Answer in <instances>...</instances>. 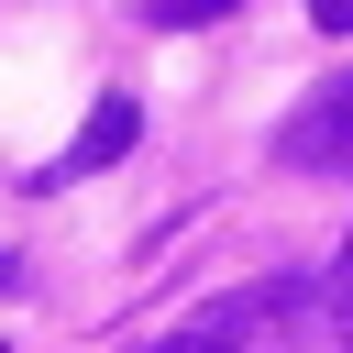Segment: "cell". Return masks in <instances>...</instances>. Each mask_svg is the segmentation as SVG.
Returning a JSON list of instances; mask_svg holds the SVG:
<instances>
[{
  "label": "cell",
  "instance_id": "obj_4",
  "mask_svg": "<svg viewBox=\"0 0 353 353\" xmlns=\"http://www.w3.org/2000/svg\"><path fill=\"white\" fill-rule=\"evenodd\" d=\"M309 22L320 33H353V0H309Z\"/></svg>",
  "mask_w": 353,
  "mask_h": 353
},
{
  "label": "cell",
  "instance_id": "obj_5",
  "mask_svg": "<svg viewBox=\"0 0 353 353\" xmlns=\"http://www.w3.org/2000/svg\"><path fill=\"white\" fill-rule=\"evenodd\" d=\"M11 287H22V265H11V254H0V298H11Z\"/></svg>",
  "mask_w": 353,
  "mask_h": 353
},
{
  "label": "cell",
  "instance_id": "obj_2",
  "mask_svg": "<svg viewBox=\"0 0 353 353\" xmlns=\"http://www.w3.org/2000/svg\"><path fill=\"white\" fill-rule=\"evenodd\" d=\"M132 143H143V110H132V88H110V99H99V110L77 121V143H66V154H55V165H44L33 188H66V176H99V165H121Z\"/></svg>",
  "mask_w": 353,
  "mask_h": 353
},
{
  "label": "cell",
  "instance_id": "obj_6",
  "mask_svg": "<svg viewBox=\"0 0 353 353\" xmlns=\"http://www.w3.org/2000/svg\"><path fill=\"white\" fill-rule=\"evenodd\" d=\"M342 331H353V265H342Z\"/></svg>",
  "mask_w": 353,
  "mask_h": 353
},
{
  "label": "cell",
  "instance_id": "obj_3",
  "mask_svg": "<svg viewBox=\"0 0 353 353\" xmlns=\"http://www.w3.org/2000/svg\"><path fill=\"white\" fill-rule=\"evenodd\" d=\"M210 11H232V0H143V22H165V33H188V22H210Z\"/></svg>",
  "mask_w": 353,
  "mask_h": 353
},
{
  "label": "cell",
  "instance_id": "obj_1",
  "mask_svg": "<svg viewBox=\"0 0 353 353\" xmlns=\"http://www.w3.org/2000/svg\"><path fill=\"white\" fill-rule=\"evenodd\" d=\"M276 165H353V77L309 88V99L276 121Z\"/></svg>",
  "mask_w": 353,
  "mask_h": 353
}]
</instances>
